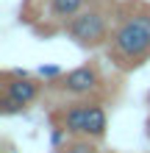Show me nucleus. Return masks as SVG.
I'll return each mask as SVG.
<instances>
[{
	"label": "nucleus",
	"mask_w": 150,
	"mask_h": 153,
	"mask_svg": "<svg viewBox=\"0 0 150 153\" xmlns=\"http://www.w3.org/2000/svg\"><path fill=\"white\" fill-rule=\"evenodd\" d=\"M61 125L72 134V137H83V125H86V103H75L69 106L61 117Z\"/></svg>",
	"instance_id": "nucleus-6"
},
{
	"label": "nucleus",
	"mask_w": 150,
	"mask_h": 153,
	"mask_svg": "<svg viewBox=\"0 0 150 153\" xmlns=\"http://www.w3.org/2000/svg\"><path fill=\"white\" fill-rule=\"evenodd\" d=\"M109 50L125 67L139 64L150 53V11H134L122 17L109 36Z\"/></svg>",
	"instance_id": "nucleus-1"
},
{
	"label": "nucleus",
	"mask_w": 150,
	"mask_h": 153,
	"mask_svg": "<svg viewBox=\"0 0 150 153\" xmlns=\"http://www.w3.org/2000/svg\"><path fill=\"white\" fill-rule=\"evenodd\" d=\"M83 3L86 0H50V14L53 20H72L78 11H83Z\"/></svg>",
	"instance_id": "nucleus-7"
},
{
	"label": "nucleus",
	"mask_w": 150,
	"mask_h": 153,
	"mask_svg": "<svg viewBox=\"0 0 150 153\" xmlns=\"http://www.w3.org/2000/svg\"><path fill=\"white\" fill-rule=\"evenodd\" d=\"M6 95H11L22 103H33L39 97V84L28 75H14V78L8 75L6 78Z\"/></svg>",
	"instance_id": "nucleus-4"
},
{
	"label": "nucleus",
	"mask_w": 150,
	"mask_h": 153,
	"mask_svg": "<svg viewBox=\"0 0 150 153\" xmlns=\"http://www.w3.org/2000/svg\"><path fill=\"white\" fill-rule=\"evenodd\" d=\"M67 33L81 48H98L109 42V20L100 8H83L72 20H67Z\"/></svg>",
	"instance_id": "nucleus-2"
},
{
	"label": "nucleus",
	"mask_w": 150,
	"mask_h": 153,
	"mask_svg": "<svg viewBox=\"0 0 150 153\" xmlns=\"http://www.w3.org/2000/svg\"><path fill=\"white\" fill-rule=\"evenodd\" d=\"M25 106H28V103L17 100V97H11V95H3V100H0V114H6V117H11V114H22Z\"/></svg>",
	"instance_id": "nucleus-8"
},
{
	"label": "nucleus",
	"mask_w": 150,
	"mask_h": 153,
	"mask_svg": "<svg viewBox=\"0 0 150 153\" xmlns=\"http://www.w3.org/2000/svg\"><path fill=\"white\" fill-rule=\"evenodd\" d=\"M147 137H150V117H147Z\"/></svg>",
	"instance_id": "nucleus-12"
},
{
	"label": "nucleus",
	"mask_w": 150,
	"mask_h": 153,
	"mask_svg": "<svg viewBox=\"0 0 150 153\" xmlns=\"http://www.w3.org/2000/svg\"><path fill=\"white\" fill-rule=\"evenodd\" d=\"M45 78H56V75H61V67H56V64H47V67H42L39 70Z\"/></svg>",
	"instance_id": "nucleus-11"
},
{
	"label": "nucleus",
	"mask_w": 150,
	"mask_h": 153,
	"mask_svg": "<svg viewBox=\"0 0 150 153\" xmlns=\"http://www.w3.org/2000/svg\"><path fill=\"white\" fill-rule=\"evenodd\" d=\"M61 89L67 95H75V97H83V95H92L100 89V75H98V67L92 64H81L75 70L61 78Z\"/></svg>",
	"instance_id": "nucleus-3"
},
{
	"label": "nucleus",
	"mask_w": 150,
	"mask_h": 153,
	"mask_svg": "<svg viewBox=\"0 0 150 153\" xmlns=\"http://www.w3.org/2000/svg\"><path fill=\"white\" fill-rule=\"evenodd\" d=\"M89 139H92V137H89ZM89 139H75V142H69L64 150H67V153H98V148H95Z\"/></svg>",
	"instance_id": "nucleus-9"
},
{
	"label": "nucleus",
	"mask_w": 150,
	"mask_h": 153,
	"mask_svg": "<svg viewBox=\"0 0 150 153\" xmlns=\"http://www.w3.org/2000/svg\"><path fill=\"white\" fill-rule=\"evenodd\" d=\"M67 137H69V131L64 128V125H56V128L50 131V145H53V148H61V145L67 142Z\"/></svg>",
	"instance_id": "nucleus-10"
},
{
	"label": "nucleus",
	"mask_w": 150,
	"mask_h": 153,
	"mask_svg": "<svg viewBox=\"0 0 150 153\" xmlns=\"http://www.w3.org/2000/svg\"><path fill=\"white\" fill-rule=\"evenodd\" d=\"M106 128H109V117H106L103 103H86V125H83V137L100 139V137H106Z\"/></svg>",
	"instance_id": "nucleus-5"
}]
</instances>
